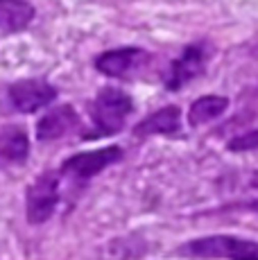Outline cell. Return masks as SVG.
<instances>
[{
  "label": "cell",
  "mask_w": 258,
  "mask_h": 260,
  "mask_svg": "<svg viewBox=\"0 0 258 260\" xmlns=\"http://www.w3.org/2000/svg\"><path fill=\"white\" fill-rule=\"evenodd\" d=\"M229 107V100L222 98V95H204V98L195 100L188 111V122L192 127H200V124H206L211 120L220 118L222 113Z\"/></svg>",
  "instance_id": "cell-12"
},
{
  "label": "cell",
  "mask_w": 258,
  "mask_h": 260,
  "mask_svg": "<svg viewBox=\"0 0 258 260\" xmlns=\"http://www.w3.org/2000/svg\"><path fill=\"white\" fill-rule=\"evenodd\" d=\"M29 152V138L23 127L7 124L0 129V158L9 163H23Z\"/></svg>",
  "instance_id": "cell-11"
},
{
  "label": "cell",
  "mask_w": 258,
  "mask_h": 260,
  "mask_svg": "<svg viewBox=\"0 0 258 260\" xmlns=\"http://www.w3.org/2000/svg\"><path fill=\"white\" fill-rule=\"evenodd\" d=\"M79 127V116L71 104H61V107L48 111L46 116L39 120L37 124V138L39 141H57V138L71 134L73 129Z\"/></svg>",
  "instance_id": "cell-7"
},
{
  "label": "cell",
  "mask_w": 258,
  "mask_h": 260,
  "mask_svg": "<svg viewBox=\"0 0 258 260\" xmlns=\"http://www.w3.org/2000/svg\"><path fill=\"white\" fill-rule=\"evenodd\" d=\"M27 219L29 224H43L50 219L59 204V174L43 172L32 186L27 188Z\"/></svg>",
  "instance_id": "cell-4"
},
{
  "label": "cell",
  "mask_w": 258,
  "mask_h": 260,
  "mask_svg": "<svg viewBox=\"0 0 258 260\" xmlns=\"http://www.w3.org/2000/svg\"><path fill=\"white\" fill-rule=\"evenodd\" d=\"M134 111V100L120 88H102L93 102V136H113L125 127L127 118Z\"/></svg>",
  "instance_id": "cell-1"
},
{
  "label": "cell",
  "mask_w": 258,
  "mask_h": 260,
  "mask_svg": "<svg viewBox=\"0 0 258 260\" xmlns=\"http://www.w3.org/2000/svg\"><path fill=\"white\" fill-rule=\"evenodd\" d=\"M34 21V7L27 0H0V32L14 34Z\"/></svg>",
  "instance_id": "cell-9"
},
{
  "label": "cell",
  "mask_w": 258,
  "mask_h": 260,
  "mask_svg": "<svg viewBox=\"0 0 258 260\" xmlns=\"http://www.w3.org/2000/svg\"><path fill=\"white\" fill-rule=\"evenodd\" d=\"M54 98H57L54 86L43 79H23L9 88V100L21 113L39 111L41 107H48Z\"/></svg>",
  "instance_id": "cell-5"
},
{
  "label": "cell",
  "mask_w": 258,
  "mask_h": 260,
  "mask_svg": "<svg viewBox=\"0 0 258 260\" xmlns=\"http://www.w3.org/2000/svg\"><path fill=\"white\" fill-rule=\"evenodd\" d=\"M206 66V50L202 46H188L181 52L179 59H175L170 66V73L166 77V88L168 91H179L188 82L202 75Z\"/></svg>",
  "instance_id": "cell-6"
},
{
  "label": "cell",
  "mask_w": 258,
  "mask_h": 260,
  "mask_svg": "<svg viewBox=\"0 0 258 260\" xmlns=\"http://www.w3.org/2000/svg\"><path fill=\"white\" fill-rule=\"evenodd\" d=\"M227 147H229L231 152H249V149H256L258 147V129L242 134V136L231 138Z\"/></svg>",
  "instance_id": "cell-13"
},
{
  "label": "cell",
  "mask_w": 258,
  "mask_h": 260,
  "mask_svg": "<svg viewBox=\"0 0 258 260\" xmlns=\"http://www.w3.org/2000/svg\"><path fill=\"white\" fill-rule=\"evenodd\" d=\"M179 124H181L179 107H163L152 116H147L134 132H136V136H158V134L179 132Z\"/></svg>",
  "instance_id": "cell-10"
},
{
  "label": "cell",
  "mask_w": 258,
  "mask_h": 260,
  "mask_svg": "<svg viewBox=\"0 0 258 260\" xmlns=\"http://www.w3.org/2000/svg\"><path fill=\"white\" fill-rule=\"evenodd\" d=\"M122 158V149L111 145V147H102V149H93V152H82L71 156L66 163L61 166L59 174L75 181H88L95 174H100L104 168L113 166Z\"/></svg>",
  "instance_id": "cell-3"
},
{
  "label": "cell",
  "mask_w": 258,
  "mask_h": 260,
  "mask_svg": "<svg viewBox=\"0 0 258 260\" xmlns=\"http://www.w3.org/2000/svg\"><path fill=\"white\" fill-rule=\"evenodd\" d=\"M145 61V52L138 48H118L102 52L95 59V68L107 77H127L138 63Z\"/></svg>",
  "instance_id": "cell-8"
},
{
  "label": "cell",
  "mask_w": 258,
  "mask_h": 260,
  "mask_svg": "<svg viewBox=\"0 0 258 260\" xmlns=\"http://www.w3.org/2000/svg\"><path fill=\"white\" fill-rule=\"evenodd\" d=\"M181 256L190 258H227V260H258V242L233 236H211L183 244Z\"/></svg>",
  "instance_id": "cell-2"
}]
</instances>
